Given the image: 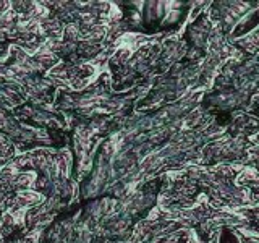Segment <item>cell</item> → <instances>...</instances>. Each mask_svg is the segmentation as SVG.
Returning <instances> with one entry per match:
<instances>
[{
    "mask_svg": "<svg viewBox=\"0 0 259 243\" xmlns=\"http://www.w3.org/2000/svg\"><path fill=\"white\" fill-rule=\"evenodd\" d=\"M170 5L172 4H168V2H144L141 8L143 23L148 28L162 26L170 10Z\"/></svg>",
    "mask_w": 259,
    "mask_h": 243,
    "instance_id": "obj_1",
    "label": "cell"
}]
</instances>
